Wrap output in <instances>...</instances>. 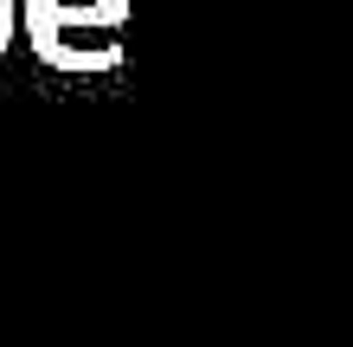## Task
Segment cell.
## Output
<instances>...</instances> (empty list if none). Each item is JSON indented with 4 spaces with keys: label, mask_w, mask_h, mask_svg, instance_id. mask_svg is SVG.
Instances as JSON below:
<instances>
[{
    "label": "cell",
    "mask_w": 353,
    "mask_h": 347,
    "mask_svg": "<svg viewBox=\"0 0 353 347\" xmlns=\"http://www.w3.org/2000/svg\"><path fill=\"white\" fill-rule=\"evenodd\" d=\"M26 46L39 65L71 71V77H103L122 71V39H58V32H26Z\"/></svg>",
    "instance_id": "2"
},
{
    "label": "cell",
    "mask_w": 353,
    "mask_h": 347,
    "mask_svg": "<svg viewBox=\"0 0 353 347\" xmlns=\"http://www.w3.org/2000/svg\"><path fill=\"white\" fill-rule=\"evenodd\" d=\"M129 0H19V32H58V39H77V32H97L110 39L129 26Z\"/></svg>",
    "instance_id": "1"
},
{
    "label": "cell",
    "mask_w": 353,
    "mask_h": 347,
    "mask_svg": "<svg viewBox=\"0 0 353 347\" xmlns=\"http://www.w3.org/2000/svg\"><path fill=\"white\" fill-rule=\"evenodd\" d=\"M13 39H19V0H0V58H7Z\"/></svg>",
    "instance_id": "3"
}]
</instances>
